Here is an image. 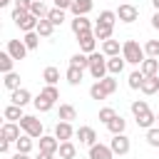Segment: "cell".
I'll return each mask as SVG.
<instances>
[{"instance_id":"c3c4849f","label":"cell","mask_w":159,"mask_h":159,"mask_svg":"<svg viewBox=\"0 0 159 159\" xmlns=\"http://www.w3.org/2000/svg\"><path fill=\"white\" fill-rule=\"evenodd\" d=\"M7 149H10V142H0V152L7 154Z\"/></svg>"},{"instance_id":"7dc6e473","label":"cell","mask_w":159,"mask_h":159,"mask_svg":"<svg viewBox=\"0 0 159 159\" xmlns=\"http://www.w3.org/2000/svg\"><path fill=\"white\" fill-rule=\"evenodd\" d=\"M72 2H75V0H55V7H60V10H70Z\"/></svg>"},{"instance_id":"db71d44e","label":"cell","mask_w":159,"mask_h":159,"mask_svg":"<svg viewBox=\"0 0 159 159\" xmlns=\"http://www.w3.org/2000/svg\"><path fill=\"white\" fill-rule=\"evenodd\" d=\"M7 2H10V0H0V5H7Z\"/></svg>"},{"instance_id":"4fadbf2b","label":"cell","mask_w":159,"mask_h":159,"mask_svg":"<svg viewBox=\"0 0 159 159\" xmlns=\"http://www.w3.org/2000/svg\"><path fill=\"white\" fill-rule=\"evenodd\" d=\"M112 32H114V25H107V22H97L94 25V37L102 40V42L112 40Z\"/></svg>"},{"instance_id":"ee69618b","label":"cell","mask_w":159,"mask_h":159,"mask_svg":"<svg viewBox=\"0 0 159 159\" xmlns=\"http://www.w3.org/2000/svg\"><path fill=\"white\" fill-rule=\"evenodd\" d=\"M147 144L149 147H159V127L147 129Z\"/></svg>"},{"instance_id":"f1b7e54d","label":"cell","mask_w":159,"mask_h":159,"mask_svg":"<svg viewBox=\"0 0 159 159\" xmlns=\"http://www.w3.org/2000/svg\"><path fill=\"white\" fill-rule=\"evenodd\" d=\"M77 119V109L72 104H60V122H72Z\"/></svg>"},{"instance_id":"cb8c5ba5","label":"cell","mask_w":159,"mask_h":159,"mask_svg":"<svg viewBox=\"0 0 159 159\" xmlns=\"http://www.w3.org/2000/svg\"><path fill=\"white\" fill-rule=\"evenodd\" d=\"M67 82L72 84V87H77L80 82H82V77H84V70H80V67H67Z\"/></svg>"},{"instance_id":"5b68a950","label":"cell","mask_w":159,"mask_h":159,"mask_svg":"<svg viewBox=\"0 0 159 159\" xmlns=\"http://www.w3.org/2000/svg\"><path fill=\"white\" fill-rule=\"evenodd\" d=\"M22 134H20V124H15V122H5L2 124V129H0V139L2 142H17Z\"/></svg>"},{"instance_id":"83f0119b","label":"cell","mask_w":159,"mask_h":159,"mask_svg":"<svg viewBox=\"0 0 159 159\" xmlns=\"http://www.w3.org/2000/svg\"><path fill=\"white\" fill-rule=\"evenodd\" d=\"M35 32H37L40 37H50V35L55 32V25H52V22H50L47 17H42V20L37 22V30H35Z\"/></svg>"},{"instance_id":"d590c367","label":"cell","mask_w":159,"mask_h":159,"mask_svg":"<svg viewBox=\"0 0 159 159\" xmlns=\"http://www.w3.org/2000/svg\"><path fill=\"white\" fill-rule=\"evenodd\" d=\"M22 42H25V47H27V50H35V47L40 45V35H37V32H25Z\"/></svg>"},{"instance_id":"11a10c76","label":"cell","mask_w":159,"mask_h":159,"mask_svg":"<svg viewBox=\"0 0 159 159\" xmlns=\"http://www.w3.org/2000/svg\"><path fill=\"white\" fill-rule=\"evenodd\" d=\"M157 122H159V114H157Z\"/></svg>"},{"instance_id":"9a60e30c","label":"cell","mask_w":159,"mask_h":159,"mask_svg":"<svg viewBox=\"0 0 159 159\" xmlns=\"http://www.w3.org/2000/svg\"><path fill=\"white\" fill-rule=\"evenodd\" d=\"M30 99H32V94H30V89H25V87H20V89H15V92L10 94V102L17 104V107H25Z\"/></svg>"},{"instance_id":"4316f807","label":"cell","mask_w":159,"mask_h":159,"mask_svg":"<svg viewBox=\"0 0 159 159\" xmlns=\"http://www.w3.org/2000/svg\"><path fill=\"white\" fill-rule=\"evenodd\" d=\"M30 12H32L37 20H42V17H47V15H50V10L45 7V2H42V0H32V5H30Z\"/></svg>"},{"instance_id":"3957f363","label":"cell","mask_w":159,"mask_h":159,"mask_svg":"<svg viewBox=\"0 0 159 159\" xmlns=\"http://www.w3.org/2000/svg\"><path fill=\"white\" fill-rule=\"evenodd\" d=\"M20 129H22L25 134H30L32 139L42 137V122H40L37 117H32V114H25V117L20 119Z\"/></svg>"},{"instance_id":"816d5d0a","label":"cell","mask_w":159,"mask_h":159,"mask_svg":"<svg viewBox=\"0 0 159 159\" xmlns=\"http://www.w3.org/2000/svg\"><path fill=\"white\" fill-rule=\"evenodd\" d=\"M12 159H30V157H27V154H22V152H15V157H12Z\"/></svg>"},{"instance_id":"7bdbcfd3","label":"cell","mask_w":159,"mask_h":159,"mask_svg":"<svg viewBox=\"0 0 159 159\" xmlns=\"http://www.w3.org/2000/svg\"><path fill=\"white\" fill-rule=\"evenodd\" d=\"M114 117H117V112H114L112 107H102V109H99V122H104V124H109V122H112Z\"/></svg>"},{"instance_id":"bcb514c9","label":"cell","mask_w":159,"mask_h":159,"mask_svg":"<svg viewBox=\"0 0 159 159\" xmlns=\"http://www.w3.org/2000/svg\"><path fill=\"white\" fill-rule=\"evenodd\" d=\"M30 5H32V0H15V7L17 10H27L30 12Z\"/></svg>"},{"instance_id":"d6a6232c","label":"cell","mask_w":159,"mask_h":159,"mask_svg":"<svg viewBox=\"0 0 159 159\" xmlns=\"http://www.w3.org/2000/svg\"><path fill=\"white\" fill-rule=\"evenodd\" d=\"M42 80H45L47 84H57V82H60V70H57V67H45Z\"/></svg>"},{"instance_id":"484cf974","label":"cell","mask_w":159,"mask_h":159,"mask_svg":"<svg viewBox=\"0 0 159 159\" xmlns=\"http://www.w3.org/2000/svg\"><path fill=\"white\" fill-rule=\"evenodd\" d=\"M2 114H5V119H7V122H20V119L25 117V114H22V107H17V104L5 107V112H2Z\"/></svg>"},{"instance_id":"d6986e66","label":"cell","mask_w":159,"mask_h":159,"mask_svg":"<svg viewBox=\"0 0 159 159\" xmlns=\"http://www.w3.org/2000/svg\"><path fill=\"white\" fill-rule=\"evenodd\" d=\"M70 67H80V70H89V55L84 52H75L70 57Z\"/></svg>"},{"instance_id":"ac0fdd59","label":"cell","mask_w":159,"mask_h":159,"mask_svg":"<svg viewBox=\"0 0 159 159\" xmlns=\"http://www.w3.org/2000/svg\"><path fill=\"white\" fill-rule=\"evenodd\" d=\"M119 52H122V47H119L117 40H107V42H102V55H104V57H119Z\"/></svg>"},{"instance_id":"f546056e","label":"cell","mask_w":159,"mask_h":159,"mask_svg":"<svg viewBox=\"0 0 159 159\" xmlns=\"http://www.w3.org/2000/svg\"><path fill=\"white\" fill-rule=\"evenodd\" d=\"M154 122H157V114H154L152 109L137 117V124H139V127H144V129H152V127H154Z\"/></svg>"},{"instance_id":"30bf717a","label":"cell","mask_w":159,"mask_h":159,"mask_svg":"<svg viewBox=\"0 0 159 159\" xmlns=\"http://www.w3.org/2000/svg\"><path fill=\"white\" fill-rule=\"evenodd\" d=\"M97 37H94V32H87V35H80L77 37V42H80V52H84V55H92L94 52V47H97V42H94Z\"/></svg>"},{"instance_id":"681fc988","label":"cell","mask_w":159,"mask_h":159,"mask_svg":"<svg viewBox=\"0 0 159 159\" xmlns=\"http://www.w3.org/2000/svg\"><path fill=\"white\" fill-rule=\"evenodd\" d=\"M152 27L159 30V12H154V17H152Z\"/></svg>"},{"instance_id":"f907efd6","label":"cell","mask_w":159,"mask_h":159,"mask_svg":"<svg viewBox=\"0 0 159 159\" xmlns=\"http://www.w3.org/2000/svg\"><path fill=\"white\" fill-rule=\"evenodd\" d=\"M37 159H55V154H47V152H40Z\"/></svg>"},{"instance_id":"f6af8a7d","label":"cell","mask_w":159,"mask_h":159,"mask_svg":"<svg viewBox=\"0 0 159 159\" xmlns=\"http://www.w3.org/2000/svg\"><path fill=\"white\" fill-rule=\"evenodd\" d=\"M42 94H45L47 99H52V102H57V99H60V89H57L55 84H47V87L42 89Z\"/></svg>"},{"instance_id":"60d3db41","label":"cell","mask_w":159,"mask_h":159,"mask_svg":"<svg viewBox=\"0 0 159 159\" xmlns=\"http://www.w3.org/2000/svg\"><path fill=\"white\" fill-rule=\"evenodd\" d=\"M97 22L114 25V22H117V12H112V10H102V12H99V17H97Z\"/></svg>"},{"instance_id":"7c38bea8","label":"cell","mask_w":159,"mask_h":159,"mask_svg":"<svg viewBox=\"0 0 159 159\" xmlns=\"http://www.w3.org/2000/svg\"><path fill=\"white\" fill-rule=\"evenodd\" d=\"M77 139H80V144L92 147V144H97V132H94L92 127H80V129H77Z\"/></svg>"},{"instance_id":"b9f144b4","label":"cell","mask_w":159,"mask_h":159,"mask_svg":"<svg viewBox=\"0 0 159 159\" xmlns=\"http://www.w3.org/2000/svg\"><path fill=\"white\" fill-rule=\"evenodd\" d=\"M89 97H92V99H107V92L102 89L99 82H94V84L89 87Z\"/></svg>"},{"instance_id":"e575fe53","label":"cell","mask_w":159,"mask_h":159,"mask_svg":"<svg viewBox=\"0 0 159 159\" xmlns=\"http://www.w3.org/2000/svg\"><path fill=\"white\" fill-rule=\"evenodd\" d=\"M47 20H50L55 27H57V25H62V22H65V10H60V7H52V10H50V15H47Z\"/></svg>"},{"instance_id":"44dd1931","label":"cell","mask_w":159,"mask_h":159,"mask_svg":"<svg viewBox=\"0 0 159 159\" xmlns=\"http://www.w3.org/2000/svg\"><path fill=\"white\" fill-rule=\"evenodd\" d=\"M124 70V57H107V72L114 77Z\"/></svg>"},{"instance_id":"8d00e7d4","label":"cell","mask_w":159,"mask_h":159,"mask_svg":"<svg viewBox=\"0 0 159 159\" xmlns=\"http://www.w3.org/2000/svg\"><path fill=\"white\" fill-rule=\"evenodd\" d=\"M142 82H144L142 70H134V72L129 75V87H132V89H142Z\"/></svg>"},{"instance_id":"7a4b0ae2","label":"cell","mask_w":159,"mask_h":159,"mask_svg":"<svg viewBox=\"0 0 159 159\" xmlns=\"http://www.w3.org/2000/svg\"><path fill=\"white\" fill-rule=\"evenodd\" d=\"M89 75H92L97 82L107 77V57H104V55H99V52H92V55H89Z\"/></svg>"},{"instance_id":"8fae6325","label":"cell","mask_w":159,"mask_h":159,"mask_svg":"<svg viewBox=\"0 0 159 159\" xmlns=\"http://www.w3.org/2000/svg\"><path fill=\"white\" fill-rule=\"evenodd\" d=\"M112 157H114V152L107 144H92L89 147V159H112Z\"/></svg>"},{"instance_id":"1f68e13d","label":"cell","mask_w":159,"mask_h":159,"mask_svg":"<svg viewBox=\"0 0 159 159\" xmlns=\"http://www.w3.org/2000/svg\"><path fill=\"white\" fill-rule=\"evenodd\" d=\"M15 147H17V152L30 154V152H32V137H30V134H22V137L15 142Z\"/></svg>"},{"instance_id":"4dcf8cb0","label":"cell","mask_w":159,"mask_h":159,"mask_svg":"<svg viewBox=\"0 0 159 159\" xmlns=\"http://www.w3.org/2000/svg\"><path fill=\"white\" fill-rule=\"evenodd\" d=\"M2 84H5L10 92L20 89V75H17V72H7V75H5V80H2Z\"/></svg>"},{"instance_id":"6da1fadb","label":"cell","mask_w":159,"mask_h":159,"mask_svg":"<svg viewBox=\"0 0 159 159\" xmlns=\"http://www.w3.org/2000/svg\"><path fill=\"white\" fill-rule=\"evenodd\" d=\"M122 57H124V62H129V65H142V62L147 60V52H144V47H142L137 40H127V42L122 45Z\"/></svg>"},{"instance_id":"f5cc1de1","label":"cell","mask_w":159,"mask_h":159,"mask_svg":"<svg viewBox=\"0 0 159 159\" xmlns=\"http://www.w3.org/2000/svg\"><path fill=\"white\" fill-rule=\"evenodd\" d=\"M152 5H154V10L159 12V0H152Z\"/></svg>"},{"instance_id":"5bb4252c","label":"cell","mask_w":159,"mask_h":159,"mask_svg":"<svg viewBox=\"0 0 159 159\" xmlns=\"http://www.w3.org/2000/svg\"><path fill=\"white\" fill-rule=\"evenodd\" d=\"M139 70H142L144 77H154V75L159 72V60H157V57H147V60L139 65Z\"/></svg>"},{"instance_id":"8992f818","label":"cell","mask_w":159,"mask_h":159,"mask_svg":"<svg viewBox=\"0 0 159 159\" xmlns=\"http://www.w3.org/2000/svg\"><path fill=\"white\" fill-rule=\"evenodd\" d=\"M12 60H25V55H27V47H25V42L22 40H7V50H5Z\"/></svg>"},{"instance_id":"74e56055","label":"cell","mask_w":159,"mask_h":159,"mask_svg":"<svg viewBox=\"0 0 159 159\" xmlns=\"http://www.w3.org/2000/svg\"><path fill=\"white\" fill-rule=\"evenodd\" d=\"M144 52H147V57H157L159 60V40H147Z\"/></svg>"},{"instance_id":"d4e9b609","label":"cell","mask_w":159,"mask_h":159,"mask_svg":"<svg viewBox=\"0 0 159 159\" xmlns=\"http://www.w3.org/2000/svg\"><path fill=\"white\" fill-rule=\"evenodd\" d=\"M32 104H35V109H37V112H50L55 102H52V99H47V97H45V94L40 92V94H37V97L32 99Z\"/></svg>"},{"instance_id":"277c9868","label":"cell","mask_w":159,"mask_h":159,"mask_svg":"<svg viewBox=\"0 0 159 159\" xmlns=\"http://www.w3.org/2000/svg\"><path fill=\"white\" fill-rule=\"evenodd\" d=\"M109 147H112V152H114V154H119V157L129 154V149H132V144H129V137H127V134H112Z\"/></svg>"},{"instance_id":"603a6c76","label":"cell","mask_w":159,"mask_h":159,"mask_svg":"<svg viewBox=\"0 0 159 159\" xmlns=\"http://www.w3.org/2000/svg\"><path fill=\"white\" fill-rule=\"evenodd\" d=\"M142 92H144V94H154V92H159V75H154V77H144V82H142Z\"/></svg>"},{"instance_id":"f35d334b","label":"cell","mask_w":159,"mask_h":159,"mask_svg":"<svg viewBox=\"0 0 159 159\" xmlns=\"http://www.w3.org/2000/svg\"><path fill=\"white\" fill-rule=\"evenodd\" d=\"M12 62H15V60H12L7 52H0V70H2L5 75H7V72H12Z\"/></svg>"},{"instance_id":"7402d4cb","label":"cell","mask_w":159,"mask_h":159,"mask_svg":"<svg viewBox=\"0 0 159 159\" xmlns=\"http://www.w3.org/2000/svg\"><path fill=\"white\" fill-rule=\"evenodd\" d=\"M107 129H109L112 134H124V129H127V119H124L122 114H117V117L107 124Z\"/></svg>"},{"instance_id":"2e32d148","label":"cell","mask_w":159,"mask_h":159,"mask_svg":"<svg viewBox=\"0 0 159 159\" xmlns=\"http://www.w3.org/2000/svg\"><path fill=\"white\" fill-rule=\"evenodd\" d=\"M92 5H94L92 0H75L72 7H70V12H72L75 17H82V15H87V12L92 10Z\"/></svg>"},{"instance_id":"e0dca14e","label":"cell","mask_w":159,"mask_h":159,"mask_svg":"<svg viewBox=\"0 0 159 159\" xmlns=\"http://www.w3.org/2000/svg\"><path fill=\"white\" fill-rule=\"evenodd\" d=\"M72 32H75L77 37H80V35L92 32V30H89V20H87L84 15H82V17H75V20H72Z\"/></svg>"},{"instance_id":"52a82bcc","label":"cell","mask_w":159,"mask_h":159,"mask_svg":"<svg viewBox=\"0 0 159 159\" xmlns=\"http://www.w3.org/2000/svg\"><path fill=\"white\" fill-rule=\"evenodd\" d=\"M117 17H119L122 22H134V20L139 17V10H137L134 5H129V2H122L119 10H117Z\"/></svg>"},{"instance_id":"836d02e7","label":"cell","mask_w":159,"mask_h":159,"mask_svg":"<svg viewBox=\"0 0 159 159\" xmlns=\"http://www.w3.org/2000/svg\"><path fill=\"white\" fill-rule=\"evenodd\" d=\"M99 84H102V89H104V92H107V97H109V94H114V92H117V80H114V77H112V75H107V77H104V80H99Z\"/></svg>"},{"instance_id":"ab89813d","label":"cell","mask_w":159,"mask_h":159,"mask_svg":"<svg viewBox=\"0 0 159 159\" xmlns=\"http://www.w3.org/2000/svg\"><path fill=\"white\" fill-rule=\"evenodd\" d=\"M144 112H149V104H147L144 99H134V102H132V114L139 117V114H144Z\"/></svg>"},{"instance_id":"ffe728a7","label":"cell","mask_w":159,"mask_h":159,"mask_svg":"<svg viewBox=\"0 0 159 159\" xmlns=\"http://www.w3.org/2000/svg\"><path fill=\"white\" fill-rule=\"evenodd\" d=\"M60 159H75L77 157V147L72 142H60V149H57Z\"/></svg>"},{"instance_id":"9c48e42d","label":"cell","mask_w":159,"mask_h":159,"mask_svg":"<svg viewBox=\"0 0 159 159\" xmlns=\"http://www.w3.org/2000/svg\"><path fill=\"white\" fill-rule=\"evenodd\" d=\"M57 149H60V139L52 134H42L40 137V152H47V154H57Z\"/></svg>"},{"instance_id":"ba28073f","label":"cell","mask_w":159,"mask_h":159,"mask_svg":"<svg viewBox=\"0 0 159 159\" xmlns=\"http://www.w3.org/2000/svg\"><path fill=\"white\" fill-rule=\"evenodd\" d=\"M75 134H77V129H72L70 122H57V124H55V137H57L60 142H70Z\"/></svg>"}]
</instances>
